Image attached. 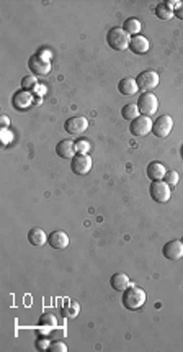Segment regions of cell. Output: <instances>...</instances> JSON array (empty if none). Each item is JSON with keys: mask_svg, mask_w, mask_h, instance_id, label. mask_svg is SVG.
<instances>
[{"mask_svg": "<svg viewBox=\"0 0 183 352\" xmlns=\"http://www.w3.org/2000/svg\"><path fill=\"white\" fill-rule=\"evenodd\" d=\"M146 300H147L146 292L142 290L141 287L131 285L130 288H128V290L123 292L121 303H123V306H125L126 310L137 311V310H141V308L146 305Z\"/></svg>", "mask_w": 183, "mask_h": 352, "instance_id": "1", "label": "cell"}, {"mask_svg": "<svg viewBox=\"0 0 183 352\" xmlns=\"http://www.w3.org/2000/svg\"><path fill=\"white\" fill-rule=\"evenodd\" d=\"M106 43L113 51H125L130 48L131 36L123 28L115 27L106 33Z\"/></svg>", "mask_w": 183, "mask_h": 352, "instance_id": "2", "label": "cell"}, {"mask_svg": "<svg viewBox=\"0 0 183 352\" xmlns=\"http://www.w3.org/2000/svg\"><path fill=\"white\" fill-rule=\"evenodd\" d=\"M149 193L156 203H167L172 197V187L169 184H165L164 180H156V182L151 184Z\"/></svg>", "mask_w": 183, "mask_h": 352, "instance_id": "3", "label": "cell"}, {"mask_svg": "<svg viewBox=\"0 0 183 352\" xmlns=\"http://www.w3.org/2000/svg\"><path fill=\"white\" fill-rule=\"evenodd\" d=\"M137 108H139L141 115L146 116L154 115L159 110V99L154 94H151V92H144L139 97V100H137Z\"/></svg>", "mask_w": 183, "mask_h": 352, "instance_id": "4", "label": "cell"}, {"mask_svg": "<svg viewBox=\"0 0 183 352\" xmlns=\"http://www.w3.org/2000/svg\"><path fill=\"white\" fill-rule=\"evenodd\" d=\"M152 125L154 123L151 121L149 116L141 115V116H137L136 120L131 121L130 131L132 136H136V138H144V136H147L152 131Z\"/></svg>", "mask_w": 183, "mask_h": 352, "instance_id": "5", "label": "cell"}, {"mask_svg": "<svg viewBox=\"0 0 183 352\" xmlns=\"http://www.w3.org/2000/svg\"><path fill=\"white\" fill-rule=\"evenodd\" d=\"M174 130V120L169 115H160L152 125V133L156 138H167Z\"/></svg>", "mask_w": 183, "mask_h": 352, "instance_id": "6", "label": "cell"}, {"mask_svg": "<svg viewBox=\"0 0 183 352\" xmlns=\"http://www.w3.org/2000/svg\"><path fill=\"white\" fill-rule=\"evenodd\" d=\"M71 169L76 175H85L92 169V158L88 154H76L71 159Z\"/></svg>", "mask_w": 183, "mask_h": 352, "instance_id": "7", "label": "cell"}, {"mask_svg": "<svg viewBox=\"0 0 183 352\" xmlns=\"http://www.w3.org/2000/svg\"><path fill=\"white\" fill-rule=\"evenodd\" d=\"M136 82L141 90H152L159 87V74L156 71H144L136 77Z\"/></svg>", "mask_w": 183, "mask_h": 352, "instance_id": "8", "label": "cell"}, {"mask_svg": "<svg viewBox=\"0 0 183 352\" xmlns=\"http://www.w3.org/2000/svg\"><path fill=\"white\" fill-rule=\"evenodd\" d=\"M28 67L33 76H48L51 72V61L43 59L41 56H31L28 61Z\"/></svg>", "mask_w": 183, "mask_h": 352, "instance_id": "9", "label": "cell"}, {"mask_svg": "<svg viewBox=\"0 0 183 352\" xmlns=\"http://www.w3.org/2000/svg\"><path fill=\"white\" fill-rule=\"evenodd\" d=\"M87 128H88V120L85 116H72V118H67L66 123H64V130H66L69 135H82L85 133Z\"/></svg>", "mask_w": 183, "mask_h": 352, "instance_id": "10", "label": "cell"}, {"mask_svg": "<svg viewBox=\"0 0 183 352\" xmlns=\"http://www.w3.org/2000/svg\"><path fill=\"white\" fill-rule=\"evenodd\" d=\"M162 254H164V257L169 259V261H180L183 257L182 239H172V241L165 243L164 249H162Z\"/></svg>", "mask_w": 183, "mask_h": 352, "instance_id": "11", "label": "cell"}, {"mask_svg": "<svg viewBox=\"0 0 183 352\" xmlns=\"http://www.w3.org/2000/svg\"><path fill=\"white\" fill-rule=\"evenodd\" d=\"M56 154H57L61 159H72L74 156L77 154L76 143H74V141H71V139H62V141H59L57 146H56Z\"/></svg>", "mask_w": 183, "mask_h": 352, "instance_id": "12", "label": "cell"}, {"mask_svg": "<svg viewBox=\"0 0 183 352\" xmlns=\"http://www.w3.org/2000/svg\"><path fill=\"white\" fill-rule=\"evenodd\" d=\"M110 285L115 292L123 293L125 290H128L132 283L130 280V277H128L125 272H116V273H113L111 278H110Z\"/></svg>", "mask_w": 183, "mask_h": 352, "instance_id": "13", "label": "cell"}, {"mask_svg": "<svg viewBox=\"0 0 183 352\" xmlns=\"http://www.w3.org/2000/svg\"><path fill=\"white\" fill-rule=\"evenodd\" d=\"M33 94L31 92H28V90H20V92H17V94H15V97H13V100H12V104H13V107L17 110H26L28 107H31L33 105Z\"/></svg>", "mask_w": 183, "mask_h": 352, "instance_id": "14", "label": "cell"}, {"mask_svg": "<svg viewBox=\"0 0 183 352\" xmlns=\"http://www.w3.org/2000/svg\"><path fill=\"white\" fill-rule=\"evenodd\" d=\"M48 243L49 246L54 249H66L69 246V236L67 233L61 231V229H56L48 236Z\"/></svg>", "mask_w": 183, "mask_h": 352, "instance_id": "15", "label": "cell"}, {"mask_svg": "<svg viewBox=\"0 0 183 352\" xmlns=\"http://www.w3.org/2000/svg\"><path fill=\"white\" fill-rule=\"evenodd\" d=\"M146 174L152 182H156V180H164L167 170H165V165L162 162H159V161H152V162L147 165Z\"/></svg>", "mask_w": 183, "mask_h": 352, "instance_id": "16", "label": "cell"}, {"mask_svg": "<svg viewBox=\"0 0 183 352\" xmlns=\"http://www.w3.org/2000/svg\"><path fill=\"white\" fill-rule=\"evenodd\" d=\"M130 50L134 53V54H146V53L151 50L149 40H147L146 36H142V35L132 36L131 43H130Z\"/></svg>", "mask_w": 183, "mask_h": 352, "instance_id": "17", "label": "cell"}, {"mask_svg": "<svg viewBox=\"0 0 183 352\" xmlns=\"http://www.w3.org/2000/svg\"><path fill=\"white\" fill-rule=\"evenodd\" d=\"M28 243L31 244V246H36V247H41L44 244L48 243V236L46 233H44L43 228H33L31 231L28 233Z\"/></svg>", "mask_w": 183, "mask_h": 352, "instance_id": "18", "label": "cell"}, {"mask_svg": "<svg viewBox=\"0 0 183 352\" xmlns=\"http://www.w3.org/2000/svg\"><path fill=\"white\" fill-rule=\"evenodd\" d=\"M118 90L123 95H134L137 94L139 87H137L136 79H131V77H126V79H121L120 84H118Z\"/></svg>", "mask_w": 183, "mask_h": 352, "instance_id": "19", "label": "cell"}, {"mask_svg": "<svg viewBox=\"0 0 183 352\" xmlns=\"http://www.w3.org/2000/svg\"><path fill=\"white\" fill-rule=\"evenodd\" d=\"M123 30H125L131 38L137 36L141 33V22L134 17L128 18V20H125V23H123Z\"/></svg>", "mask_w": 183, "mask_h": 352, "instance_id": "20", "label": "cell"}, {"mask_svg": "<svg viewBox=\"0 0 183 352\" xmlns=\"http://www.w3.org/2000/svg\"><path fill=\"white\" fill-rule=\"evenodd\" d=\"M121 116L128 121L136 120L137 116H141V111L137 108V104H128L121 108Z\"/></svg>", "mask_w": 183, "mask_h": 352, "instance_id": "21", "label": "cell"}, {"mask_svg": "<svg viewBox=\"0 0 183 352\" xmlns=\"http://www.w3.org/2000/svg\"><path fill=\"white\" fill-rule=\"evenodd\" d=\"M156 15L159 17V20H172V17L175 15L174 8L167 5V2H162L156 7Z\"/></svg>", "mask_w": 183, "mask_h": 352, "instance_id": "22", "label": "cell"}, {"mask_svg": "<svg viewBox=\"0 0 183 352\" xmlns=\"http://www.w3.org/2000/svg\"><path fill=\"white\" fill-rule=\"evenodd\" d=\"M78 313H80V306L74 301L67 303V305L61 310V315H62L64 320H74V318H77Z\"/></svg>", "mask_w": 183, "mask_h": 352, "instance_id": "23", "label": "cell"}, {"mask_svg": "<svg viewBox=\"0 0 183 352\" xmlns=\"http://www.w3.org/2000/svg\"><path fill=\"white\" fill-rule=\"evenodd\" d=\"M39 326L41 327H56L57 326V318L52 313H44L39 318Z\"/></svg>", "mask_w": 183, "mask_h": 352, "instance_id": "24", "label": "cell"}, {"mask_svg": "<svg viewBox=\"0 0 183 352\" xmlns=\"http://www.w3.org/2000/svg\"><path fill=\"white\" fill-rule=\"evenodd\" d=\"M38 85V79H36V76H26V77H23V81H22V87H23V90H33L34 87Z\"/></svg>", "mask_w": 183, "mask_h": 352, "instance_id": "25", "label": "cell"}, {"mask_svg": "<svg viewBox=\"0 0 183 352\" xmlns=\"http://www.w3.org/2000/svg\"><path fill=\"white\" fill-rule=\"evenodd\" d=\"M179 172L177 170H167V174H165V177H164V182L165 184H169L170 187H175L177 184H179Z\"/></svg>", "mask_w": 183, "mask_h": 352, "instance_id": "26", "label": "cell"}, {"mask_svg": "<svg viewBox=\"0 0 183 352\" xmlns=\"http://www.w3.org/2000/svg\"><path fill=\"white\" fill-rule=\"evenodd\" d=\"M49 352H67V344H64L62 341H54L48 347Z\"/></svg>", "mask_w": 183, "mask_h": 352, "instance_id": "27", "label": "cell"}, {"mask_svg": "<svg viewBox=\"0 0 183 352\" xmlns=\"http://www.w3.org/2000/svg\"><path fill=\"white\" fill-rule=\"evenodd\" d=\"M76 149L78 154H88V151H90V143H88L87 139H78L76 143Z\"/></svg>", "mask_w": 183, "mask_h": 352, "instance_id": "28", "label": "cell"}, {"mask_svg": "<svg viewBox=\"0 0 183 352\" xmlns=\"http://www.w3.org/2000/svg\"><path fill=\"white\" fill-rule=\"evenodd\" d=\"M12 138H13L12 131H10V130H2V141H3V144H8L10 141H12Z\"/></svg>", "mask_w": 183, "mask_h": 352, "instance_id": "29", "label": "cell"}, {"mask_svg": "<svg viewBox=\"0 0 183 352\" xmlns=\"http://www.w3.org/2000/svg\"><path fill=\"white\" fill-rule=\"evenodd\" d=\"M49 344H51V342H49L48 339H38V342H36V346H38V349L39 351H48V347H49Z\"/></svg>", "mask_w": 183, "mask_h": 352, "instance_id": "30", "label": "cell"}, {"mask_svg": "<svg viewBox=\"0 0 183 352\" xmlns=\"http://www.w3.org/2000/svg\"><path fill=\"white\" fill-rule=\"evenodd\" d=\"M0 125H2V130H8L10 126V118L7 115H2V118H0Z\"/></svg>", "mask_w": 183, "mask_h": 352, "instance_id": "31", "label": "cell"}, {"mask_svg": "<svg viewBox=\"0 0 183 352\" xmlns=\"http://www.w3.org/2000/svg\"><path fill=\"white\" fill-rule=\"evenodd\" d=\"M31 92H33V94L43 95V94H44V92H46V87H44L43 84H38V85H36V87H34V89H33Z\"/></svg>", "mask_w": 183, "mask_h": 352, "instance_id": "32", "label": "cell"}, {"mask_svg": "<svg viewBox=\"0 0 183 352\" xmlns=\"http://www.w3.org/2000/svg\"><path fill=\"white\" fill-rule=\"evenodd\" d=\"M38 56H41L43 59H51V51L49 50H39V53H38Z\"/></svg>", "mask_w": 183, "mask_h": 352, "instance_id": "33", "label": "cell"}, {"mask_svg": "<svg viewBox=\"0 0 183 352\" xmlns=\"http://www.w3.org/2000/svg\"><path fill=\"white\" fill-rule=\"evenodd\" d=\"M175 17L179 18V20H183V2H180L179 8H175Z\"/></svg>", "mask_w": 183, "mask_h": 352, "instance_id": "34", "label": "cell"}, {"mask_svg": "<svg viewBox=\"0 0 183 352\" xmlns=\"http://www.w3.org/2000/svg\"><path fill=\"white\" fill-rule=\"evenodd\" d=\"M182 243H183V238H182Z\"/></svg>", "mask_w": 183, "mask_h": 352, "instance_id": "35", "label": "cell"}]
</instances>
